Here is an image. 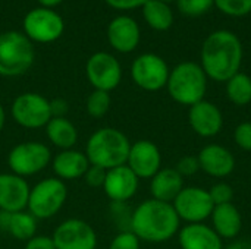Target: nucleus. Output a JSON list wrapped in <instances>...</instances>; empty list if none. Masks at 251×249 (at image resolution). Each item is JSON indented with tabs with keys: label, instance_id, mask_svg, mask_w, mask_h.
Wrapping results in <instances>:
<instances>
[{
	"label": "nucleus",
	"instance_id": "obj_1",
	"mask_svg": "<svg viewBox=\"0 0 251 249\" xmlns=\"http://www.w3.org/2000/svg\"><path fill=\"white\" fill-rule=\"evenodd\" d=\"M241 63L243 44L234 32L219 29L207 35L200 53V66L207 78L226 82L240 72Z\"/></svg>",
	"mask_w": 251,
	"mask_h": 249
},
{
	"label": "nucleus",
	"instance_id": "obj_2",
	"mask_svg": "<svg viewBox=\"0 0 251 249\" xmlns=\"http://www.w3.org/2000/svg\"><path fill=\"white\" fill-rule=\"evenodd\" d=\"M181 220L169 203L157 200L143 201L131 217V232L144 242L162 244L178 235Z\"/></svg>",
	"mask_w": 251,
	"mask_h": 249
},
{
	"label": "nucleus",
	"instance_id": "obj_3",
	"mask_svg": "<svg viewBox=\"0 0 251 249\" xmlns=\"http://www.w3.org/2000/svg\"><path fill=\"white\" fill-rule=\"evenodd\" d=\"M131 150L128 136L116 128H100L87 141L85 156L93 166L110 170L126 164Z\"/></svg>",
	"mask_w": 251,
	"mask_h": 249
},
{
	"label": "nucleus",
	"instance_id": "obj_4",
	"mask_svg": "<svg viewBox=\"0 0 251 249\" xmlns=\"http://www.w3.org/2000/svg\"><path fill=\"white\" fill-rule=\"evenodd\" d=\"M166 88L175 103L191 107L204 100L207 76L199 63L182 62L171 70Z\"/></svg>",
	"mask_w": 251,
	"mask_h": 249
},
{
	"label": "nucleus",
	"instance_id": "obj_5",
	"mask_svg": "<svg viewBox=\"0 0 251 249\" xmlns=\"http://www.w3.org/2000/svg\"><path fill=\"white\" fill-rule=\"evenodd\" d=\"M35 59L32 41L22 32L0 34V76H19L28 72Z\"/></svg>",
	"mask_w": 251,
	"mask_h": 249
},
{
	"label": "nucleus",
	"instance_id": "obj_6",
	"mask_svg": "<svg viewBox=\"0 0 251 249\" xmlns=\"http://www.w3.org/2000/svg\"><path fill=\"white\" fill-rule=\"evenodd\" d=\"M66 198L68 189L65 182L57 178H47L31 188L26 208L35 219H50L60 211Z\"/></svg>",
	"mask_w": 251,
	"mask_h": 249
},
{
	"label": "nucleus",
	"instance_id": "obj_7",
	"mask_svg": "<svg viewBox=\"0 0 251 249\" xmlns=\"http://www.w3.org/2000/svg\"><path fill=\"white\" fill-rule=\"evenodd\" d=\"M51 160L50 148L37 141H26L15 145L7 156L10 173L21 178L32 176L44 170Z\"/></svg>",
	"mask_w": 251,
	"mask_h": 249
},
{
	"label": "nucleus",
	"instance_id": "obj_8",
	"mask_svg": "<svg viewBox=\"0 0 251 249\" xmlns=\"http://www.w3.org/2000/svg\"><path fill=\"white\" fill-rule=\"evenodd\" d=\"M24 32L35 43H53L59 40L65 31L62 16L50 7H35L24 18Z\"/></svg>",
	"mask_w": 251,
	"mask_h": 249
},
{
	"label": "nucleus",
	"instance_id": "obj_9",
	"mask_svg": "<svg viewBox=\"0 0 251 249\" xmlns=\"http://www.w3.org/2000/svg\"><path fill=\"white\" fill-rule=\"evenodd\" d=\"M13 120L26 129L46 128L51 119L50 101L37 92L19 94L12 104Z\"/></svg>",
	"mask_w": 251,
	"mask_h": 249
},
{
	"label": "nucleus",
	"instance_id": "obj_10",
	"mask_svg": "<svg viewBox=\"0 0 251 249\" xmlns=\"http://www.w3.org/2000/svg\"><path fill=\"white\" fill-rule=\"evenodd\" d=\"M169 73L171 70L165 59L154 53H144L131 65V78L135 85L150 92L165 88Z\"/></svg>",
	"mask_w": 251,
	"mask_h": 249
},
{
	"label": "nucleus",
	"instance_id": "obj_11",
	"mask_svg": "<svg viewBox=\"0 0 251 249\" xmlns=\"http://www.w3.org/2000/svg\"><path fill=\"white\" fill-rule=\"evenodd\" d=\"M172 205L179 220L185 222L187 225L204 223L207 219H210L215 210V204L210 198L209 191L200 186H184Z\"/></svg>",
	"mask_w": 251,
	"mask_h": 249
},
{
	"label": "nucleus",
	"instance_id": "obj_12",
	"mask_svg": "<svg viewBox=\"0 0 251 249\" xmlns=\"http://www.w3.org/2000/svg\"><path fill=\"white\" fill-rule=\"evenodd\" d=\"M85 73L88 82L94 90L110 92L115 90L122 79V68L113 54L106 51H97L87 60Z\"/></svg>",
	"mask_w": 251,
	"mask_h": 249
},
{
	"label": "nucleus",
	"instance_id": "obj_13",
	"mask_svg": "<svg viewBox=\"0 0 251 249\" xmlns=\"http://www.w3.org/2000/svg\"><path fill=\"white\" fill-rule=\"evenodd\" d=\"M56 249H96L97 235L94 229L81 219L62 222L51 235Z\"/></svg>",
	"mask_w": 251,
	"mask_h": 249
},
{
	"label": "nucleus",
	"instance_id": "obj_14",
	"mask_svg": "<svg viewBox=\"0 0 251 249\" xmlns=\"http://www.w3.org/2000/svg\"><path fill=\"white\" fill-rule=\"evenodd\" d=\"M126 166L138 179H151L162 169V154L159 147L149 139L131 144Z\"/></svg>",
	"mask_w": 251,
	"mask_h": 249
},
{
	"label": "nucleus",
	"instance_id": "obj_15",
	"mask_svg": "<svg viewBox=\"0 0 251 249\" xmlns=\"http://www.w3.org/2000/svg\"><path fill=\"white\" fill-rule=\"evenodd\" d=\"M188 123L199 136L213 138L224 128V114L215 103L201 100L188 109Z\"/></svg>",
	"mask_w": 251,
	"mask_h": 249
},
{
	"label": "nucleus",
	"instance_id": "obj_16",
	"mask_svg": "<svg viewBox=\"0 0 251 249\" xmlns=\"http://www.w3.org/2000/svg\"><path fill=\"white\" fill-rule=\"evenodd\" d=\"M140 179L126 166H119L106 172L103 191L112 203H126L138 191Z\"/></svg>",
	"mask_w": 251,
	"mask_h": 249
},
{
	"label": "nucleus",
	"instance_id": "obj_17",
	"mask_svg": "<svg viewBox=\"0 0 251 249\" xmlns=\"http://www.w3.org/2000/svg\"><path fill=\"white\" fill-rule=\"evenodd\" d=\"M200 170L215 179L228 178L235 170V157L234 154L224 145L209 144L203 147L197 156Z\"/></svg>",
	"mask_w": 251,
	"mask_h": 249
},
{
	"label": "nucleus",
	"instance_id": "obj_18",
	"mask_svg": "<svg viewBox=\"0 0 251 249\" xmlns=\"http://www.w3.org/2000/svg\"><path fill=\"white\" fill-rule=\"evenodd\" d=\"M28 182L13 173H0V211H24L29 198Z\"/></svg>",
	"mask_w": 251,
	"mask_h": 249
},
{
	"label": "nucleus",
	"instance_id": "obj_19",
	"mask_svg": "<svg viewBox=\"0 0 251 249\" xmlns=\"http://www.w3.org/2000/svg\"><path fill=\"white\" fill-rule=\"evenodd\" d=\"M141 31L138 23L129 16H116L107 26V40L119 53H131L138 47Z\"/></svg>",
	"mask_w": 251,
	"mask_h": 249
},
{
	"label": "nucleus",
	"instance_id": "obj_20",
	"mask_svg": "<svg viewBox=\"0 0 251 249\" xmlns=\"http://www.w3.org/2000/svg\"><path fill=\"white\" fill-rule=\"evenodd\" d=\"M181 249H224V241L206 223L185 225L178 232Z\"/></svg>",
	"mask_w": 251,
	"mask_h": 249
},
{
	"label": "nucleus",
	"instance_id": "obj_21",
	"mask_svg": "<svg viewBox=\"0 0 251 249\" xmlns=\"http://www.w3.org/2000/svg\"><path fill=\"white\" fill-rule=\"evenodd\" d=\"M51 167L57 179L75 181L85 175V172L90 167V161L85 153L71 148L62 150L59 154H56L51 161Z\"/></svg>",
	"mask_w": 251,
	"mask_h": 249
},
{
	"label": "nucleus",
	"instance_id": "obj_22",
	"mask_svg": "<svg viewBox=\"0 0 251 249\" xmlns=\"http://www.w3.org/2000/svg\"><path fill=\"white\" fill-rule=\"evenodd\" d=\"M184 189V178L175 167L160 169L150 179V192L153 200L172 204L178 194Z\"/></svg>",
	"mask_w": 251,
	"mask_h": 249
},
{
	"label": "nucleus",
	"instance_id": "obj_23",
	"mask_svg": "<svg viewBox=\"0 0 251 249\" xmlns=\"http://www.w3.org/2000/svg\"><path fill=\"white\" fill-rule=\"evenodd\" d=\"M212 227L221 236V239H235L243 229V219L240 210L232 204L216 205L212 216Z\"/></svg>",
	"mask_w": 251,
	"mask_h": 249
},
{
	"label": "nucleus",
	"instance_id": "obj_24",
	"mask_svg": "<svg viewBox=\"0 0 251 249\" xmlns=\"http://www.w3.org/2000/svg\"><path fill=\"white\" fill-rule=\"evenodd\" d=\"M0 230L10 233L18 241H29L37 232V219L26 211H0Z\"/></svg>",
	"mask_w": 251,
	"mask_h": 249
},
{
	"label": "nucleus",
	"instance_id": "obj_25",
	"mask_svg": "<svg viewBox=\"0 0 251 249\" xmlns=\"http://www.w3.org/2000/svg\"><path fill=\"white\" fill-rule=\"evenodd\" d=\"M46 135L49 141L60 150H71L78 141V131L66 117H51L46 125Z\"/></svg>",
	"mask_w": 251,
	"mask_h": 249
},
{
	"label": "nucleus",
	"instance_id": "obj_26",
	"mask_svg": "<svg viewBox=\"0 0 251 249\" xmlns=\"http://www.w3.org/2000/svg\"><path fill=\"white\" fill-rule=\"evenodd\" d=\"M146 22L156 31H166L174 23V13L168 3L160 0H149L143 6Z\"/></svg>",
	"mask_w": 251,
	"mask_h": 249
},
{
	"label": "nucleus",
	"instance_id": "obj_27",
	"mask_svg": "<svg viewBox=\"0 0 251 249\" xmlns=\"http://www.w3.org/2000/svg\"><path fill=\"white\" fill-rule=\"evenodd\" d=\"M226 97L238 107H244L251 103V76L244 72L235 73L226 82Z\"/></svg>",
	"mask_w": 251,
	"mask_h": 249
},
{
	"label": "nucleus",
	"instance_id": "obj_28",
	"mask_svg": "<svg viewBox=\"0 0 251 249\" xmlns=\"http://www.w3.org/2000/svg\"><path fill=\"white\" fill-rule=\"evenodd\" d=\"M110 104H112V98H110L109 92L94 90L87 98V104H85L87 106V113L93 119H101L110 110Z\"/></svg>",
	"mask_w": 251,
	"mask_h": 249
},
{
	"label": "nucleus",
	"instance_id": "obj_29",
	"mask_svg": "<svg viewBox=\"0 0 251 249\" xmlns=\"http://www.w3.org/2000/svg\"><path fill=\"white\" fill-rule=\"evenodd\" d=\"M176 4L181 13L187 16H200L213 7L215 0H176Z\"/></svg>",
	"mask_w": 251,
	"mask_h": 249
},
{
	"label": "nucleus",
	"instance_id": "obj_30",
	"mask_svg": "<svg viewBox=\"0 0 251 249\" xmlns=\"http://www.w3.org/2000/svg\"><path fill=\"white\" fill-rule=\"evenodd\" d=\"M215 4L229 16H244L251 12V0H215Z\"/></svg>",
	"mask_w": 251,
	"mask_h": 249
},
{
	"label": "nucleus",
	"instance_id": "obj_31",
	"mask_svg": "<svg viewBox=\"0 0 251 249\" xmlns=\"http://www.w3.org/2000/svg\"><path fill=\"white\" fill-rule=\"evenodd\" d=\"M209 194H210V198H212L215 207L222 205V204H229V203H232V198H234V189L226 182L215 183L209 189Z\"/></svg>",
	"mask_w": 251,
	"mask_h": 249
},
{
	"label": "nucleus",
	"instance_id": "obj_32",
	"mask_svg": "<svg viewBox=\"0 0 251 249\" xmlns=\"http://www.w3.org/2000/svg\"><path fill=\"white\" fill-rule=\"evenodd\" d=\"M140 242L141 241L131 230H125L113 238L109 249H140Z\"/></svg>",
	"mask_w": 251,
	"mask_h": 249
},
{
	"label": "nucleus",
	"instance_id": "obj_33",
	"mask_svg": "<svg viewBox=\"0 0 251 249\" xmlns=\"http://www.w3.org/2000/svg\"><path fill=\"white\" fill-rule=\"evenodd\" d=\"M234 142L238 148L251 153V122H243L234 129Z\"/></svg>",
	"mask_w": 251,
	"mask_h": 249
},
{
	"label": "nucleus",
	"instance_id": "obj_34",
	"mask_svg": "<svg viewBox=\"0 0 251 249\" xmlns=\"http://www.w3.org/2000/svg\"><path fill=\"white\" fill-rule=\"evenodd\" d=\"M176 172L182 176V178H188L196 175L200 170V164H199V158L197 156H185L182 157L178 163H176Z\"/></svg>",
	"mask_w": 251,
	"mask_h": 249
},
{
	"label": "nucleus",
	"instance_id": "obj_35",
	"mask_svg": "<svg viewBox=\"0 0 251 249\" xmlns=\"http://www.w3.org/2000/svg\"><path fill=\"white\" fill-rule=\"evenodd\" d=\"M106 172L107 170H104V169H101L99 166L90 164L88 170L84 175L85 183L90 188H103V183H104V179H106Z\"/></svg>",
	"mask_w": 251,
	"mask_h": 249
},
{
	"label": "nucleus",
	"instance_id": "obj_36",
	"mask_svg": "<svg viewBox=\"0 0 251 249\" xmlns=\"http://www.w3.org/2000/svg\"><path fill=\"white\" fill-rule=\"evenodd\" d=\"M25 249H56L53 238L46 235H35L29 241H26Z\"/></svg>",
	"mask_w": 251,
	"mask_h": 249
},
{
	"label": "nucleus",
	"instance_id": "obj_37",
	"mask_svg": "<svg viewBox=\"0 0 251 249\" xmlns=\"http://www.w3.org/2000/svg\"><path fill=\"white\" fill-rule=\"evenodd\" d=\"M110 7L118 10H132L137 7H143L149 0H104Z\"/></svg>",
	"mask_w": 251,
	"mask_h": 249
},
{
	"label": "nucleus",
	"instance_id": "obj_38",
	"mask_svg": "<svg viewBox=\"0 0 251 249\" xmlns=\"http://www.w3.org/2000/svg\"><path fill=\"white\" fill-rule=\"evenodd\" d=\"M68 103L63 98H54L50 101V110H51V117H65L68 113Z\"/></svg>",
	"mask_w": 251,
	"mask_h": 249
},
{
	"label": "nucleus",
	"instance_id": "obj_39",
	"mask_svg": "<svg viewBox=\"0 0 251 249\" xmlns=\"http://www.w3.org/2000/svg\"><path fill=\"white\" fill-rule=\"evenodd\" d=\"M43 7H53V6H57L59 3H62L63 0H37Z\"/></svg>",
	"mask_w": 251,
	"mask_h": 249
},
{
	"label": "nucleus",
	"instance_id": "obj_40",
	"mask_svg": "<svg viewBox=\"0 0 251 249\" xmlns=\"http://www.w3.org/2000/svg\"><path fill=\"white\" fill-rule=\"evenodd\" d=\"M224 249H251V245L246 244V242H234V244H231L229 247Z\"/></svg>",
	"mask_w": 251,
	"mask_h": 249
},
{
	"label": "nucleus",
	"instance_id": "obj_41",
	"mask_svg": "<svg viewBox=\"0 0 251 249\" xmlns=\"http://www.w3.org/2000/svg\"><path fill=\"white\" fill-rule=\"evenodd\" d=\"M4 123H6V113H4V109H3V106L0 104V134H1V131H3V126H4Z\"/></svg>",
	"mask_w": 251,
	"mask_h": 249
},
{
	"label": "nucleus",
	"instance_id": "obj_42",
	"mask_svg": "<svg viewBox=\"0 0 251 249\" xmlns=\"http://www.w3.org/2000/svg\"><path fill=\"white\" fill-rule=\"evenodd\" d=\"M160 1H165V3H169V1H172V0H160Z\"/></svg>",
	"mask_w": 251,
	"mask_h": 249
}]
</instances>
